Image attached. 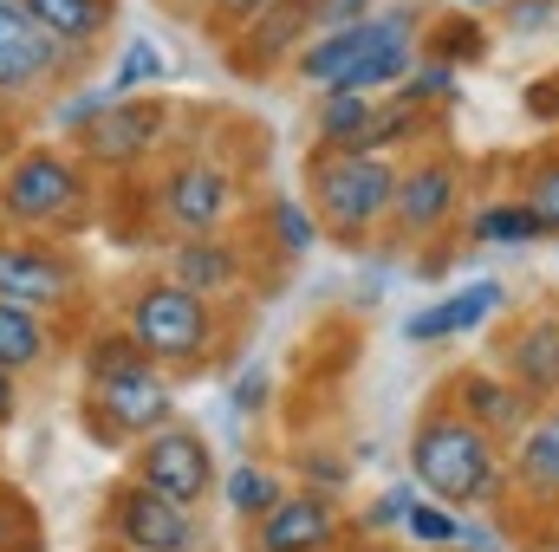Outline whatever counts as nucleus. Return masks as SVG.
I'll use <instances>...</instances> for the list:
<instances>
[{
  "mask_svg": "<svg viewBox=\"0 0 559 552\" xmlns=\"http://www.w3.org/2000/svg\"><path fill=\"white\" fill-rule=\"evenodd\" d=\"M411 481H417L429 501L442 507H468V514H495L508 507L514 494V475H508V442H495L481 422L455 410L449 397L429 404L411 429Z\"/></svg>",
  "mask_w": 559,
  "mask_h": 552,
  "instance_id": "obj_1",
  "label": "nucleus"
},
{
  "mask_svg": "<svg viewBox=\"0 0 559 552\" xmlns=\"http://www.w3.org/2000/svg\"><path fill=\"white\" fill-rule=\"evenodd\" d=\"M79 377H85L79 410L98 442H143L163 422H176V377L143 358L131 332H98L79 351Z\"/></svg>",
  "mask_w": 559,
  "mask_h": 552,
  "instance_id": "obj_2",
  "label": "nucleus"
},
{
  "mask_svg": "<svg viewBox=\"0 0 559 552\" xmlns=\"http://www.w3.org/2000/svg\"><path fill=\"white\" fill-rule=\"evenodd\" d=\"M98 208L92 163L72 143H20L0 163V221L20 235H85Z\"/></svg>",
  "mask_w": 559,
  "mask_h": 552,
  "instance_id": "obj_3",
  "label": "nucleus"
},
{
  "mask_svg": "<svg viewBox=\"0 0 559 552\" xmlns=\"http://www.w3.org/2000/svg\"><path fill=\"white\" fill-rule=\"evenodd\" d=\"M397 156L378 149H306V202L319 215V228L345 248H365L378 228H391V202H397Z\"/></svg>",
  "mask_w": 559,
  "mask_h": 552,
  "instance_id": "obj_4",
  "label": "nucleus"
},
{
  "mask_svg": "<svg viewBox=\"0 0 559 552\" xmlns=\"http://www.w3.org/2000/svg\"><path fill=\"white\" fill-rule=\"evenodd\" d=\"M124 332L138 338V351L150 364H163L169 377H189V371H202V364L215 358V345H222V312H215L202 292L176 286L169 274H150V279H138L131 299H124Z\"/></svg>",
  "mask_w": 559,
  "mask_h": 552,
  "instance_id": "obj_5",
  "label": "nucleus"
},
{
  "mask_svg": "<svg viewBox=\"0 0 559 552\" xmlns=\"http://www.w3.org/2000/svg\"><path fill=\"white\" fill-rule=\"evenodd\" d=\"M92 59H98V52L59 46L20 0L0 7V98H7V105L26 111V105H39V98H59V92H72V85H85Z\"/></svg>",
  "mask_w": 559,
  "mask_h": 552,
  "instance_id": "obj_6",
  "label": "nucleus"
},
{
  "mask_svg": "<svg viewBox=\"0 0 559 552\" xmlns=\"http://www.w3.org/2000/svg\"><path fill=\"white\" fill-rule=\"evenodd\" d=\"M150 208L176 235H228V221L241 208V169H228L215 156H176L150 182Z\"/></svg>",
  "mask_w": 559,
  "mask_h": 552,
  "instance_id": "obj_7",
  "label": "nucleus"
},
{
  "mask_svg": "<svg viewBox=\"0 0 559 552\" xmlns=\"http://www.w3.org/2000/svg\"><path fill=\"white\" fill-rule=\"evenodd\" d=\"M85 299V267L72 248H52L39 235H20L0 221V305H26L46 319H66Z\"/></svg>",
  "mask_w": 559,
  "mask_h": 552,
  "instance_id": "obj_8",
  "label": "nucleus"
},
{
  "mask_svg": "<svg viewBox=\"0 0 559 552\" xmlns=\"http://www.w3.org/2000/svg\"><path fill=\"white\" fill-rule=\"evenodd\" d=\"M169 137H176V105L163 92H143V98H118L98 124H85L72 149L92 169H143L150 156H163Z\"/></svg>",
  "mask_w": 559,
  "mask_h": 552,
  "instance_id": "obj_9",
  "label": "nucleus"
},
{
  "mask_svg": "<svg viewBox=\"0 0 559 552\" xmlns=\"http://www.w3.org/2000/svg\"><path fill=\"white\" fill-rule=\"evenodd\" d=\"M131 481L156 488L176 507H202L222 481H215V448L189 429V422H163L156 435H143L131 455Z\"/></svg>",
  "mask_w": 559,
  "mask_h": 552,
  "instance_id": "obj_10",
  "label": "nucleus"
},
{
  "mask_svg": "<svg viewBox=\"0 0 559 552\" xmlns=\"http://www.w3.org/2000/svg\"><path fill=\"white\" fill-rule=\"evenodd\" d=\"M462 215V163L442 156V149H423L404 163L397 176V202H391V235L411 248V241H436L449 221Z\"/></svg>",
  "mask_w": 559,
  "mask_h": 552,
  "instance_id": "obj_11",
  "label": "nucleus"
},
{
  "mask_svg": "<svg viewBox=\"0 0 559 552\" xmlns=\"http://www.w3.org/2000/svg\"><path fill=\"white\" fill-rule=\"evenodd\" d=\"M105 527H111V540H118L124 552H195L202 547V520H195V507H176V501H163V494L143 488V481L111 488Z\"/></svg>",
  "mask_w": 559,
  "mask_h": 552,
  "instance_id": "obj_12",
  "label": "nucleus"
},
{
  "mask_svg": "<svg viewBox=\"0 0 559 552\" xmlns=\"http://www.w3.org/2000/svg\"><path fill=\"white\" fill-rule=\"evenodd\" d=\"M352 533L338 494H319V488H286L267 520L248 527V552H338Z\"/></svg>",
  "mask_w": 559,
  "mask_h": 552,
  "instance_id": "obj_13",
  "label": "nucleus"
},
{
  "mask_svg": "<svg viewBox=\"0 0 559 552\" xmlns=\"http://www.w3.org/2000/svg\"><path fill=\"white\" fill-rule=\"evenodd\" d=\"M163 274L176 279V286H189V292H202L209 305H222V299L241 292L248 254H241L235 235H176L169 254H163Z\"/></svg>",
  "mask_w": 559,
  "mask_h": 552,
  "instance_id": "obj_14",
  "label": "nucleus"
},
{
  "mask_svg": "<svg viewBox=\"0 0 559 552\" xmlns=\"http://www.w3.org/2000/svg\"><path fill=\"white\" fill-rule=\"evenodd\" d=\"M501 377L540 410L559 404V312H527L508 338H501Z\"/></svg>",
  "mask_w": 559,
  "mask_h": 552,
  "instance_id": "obj_15",
  "label": "nucleus"
},
{
  "mask_svg": "<svg viewBox=\"0 0 559 552\" xmlns=\"http://www.w3.org/2000/svg\"><path fill=\"white\" fill-rule=\"evenodd\" d=\"M312 33H319L312 0H280V7H267L261 20H248V26L228 39V59H235V72L261 79V72H274V65H293Z\"/></svg>",
  "mask_w": 559,
  "mask_h": 552,
  "instance_id": "obj_16",
  "label": "nucleus"
},
{
  "mask_svg": "<svg viewBox=\"0 0 559 552\" xmlns=\"http://www.w3.org/2000/svg\"><path fill=\"white\" fill-rule=\"evenodd\" d=\"M508 475L540 520H559V404H540L534 422L508 442Z\"/></svg>",
  "mask_w": 559,
  "mask_h": 552,
  "instance_id": "obj_17",
  "label": "nucleus"
},
{
  "mask_svg": "<svg viewBox=\"0 0 559 552\" xmlns=\"http://www.w3.org/2000/svg\"><path fill=\"white\" fill-rule=\"evenodd\" d=\"M501 305H508V286H501V279H468V286L436 292L429 305H417V312L404 319V338H411V345H449V338H468V332H481Z\"/></svg>",
  "mask_w": 559,
  "mask_h": 552,
  "instance_id": "obj_18",
  "label": "nucleus"
},
{
  "mask_svg": "<svg viewBox=\"0 0 559 552\" xmlns=\"http://www.w3.org/2000/svg\"><path fill=\"white\" fill-rule=\"evenodd\" d=\"M449 404L468 416V422H481L495 442H514V435L534 422V404H527L501 371H462V377L449 384Z\"/></svg>",
  "mask_w": 559,
  "mask_h": 552,
  "instance_id": "obj_19",
  "label": "nucleus"
},
{
  "mask_svg": "<svg viewBox=\"0 0 559 552\" xmlns=\"http://www.w3.org/2000/svg\"><path fill=\"white\" fill-rule=\"evenodd\" d=\"M371 39H378V13H371V20H358V26L312 33V39L299 46V59H293V79H299L312 98H325V92H338V85H345V72L371 52Z\"/></svg>",
  "mask_w": 559,
  "mask_h": 552,
  "instance_id": "obj_20",
  "label": "nucleus"
},
{
  "mask_svg": "<svg viewBox=\"0 0 559 552\" xmlns=\"http://www.w3.org/2000/svg\"><path fill=\"white\" fill-rule=\"evenodd\" d=\"M52 351H59V319L26 312V305H0V371H7V377L46 371Z\"/></svg>",
  "mask_w": 559,
  "mask_h": 552,
  "instance_id": "obj_21",
  "label": "nucleus"
},
{
  "mask_svg": "<svg viewBox=\"0 0 559 552\" xmlns=\"http://www.w3.org/2000/svg\"><path fill=\"white\" fill-rule=\"evenodd\" d=\"M20 7L72 52H98L111 33V13H118V0H20Z\"/></svg>",
  "mask_w": 559,
  "mask_h": 552,
  "instance_id": "obj_22",
  "label": "nucleus"
},
{
  "mask_svg": "<svg viewBox=\"0 0 559 552\" xmlns=\"http://www.w3.org/2000/svg\"><path fill=\"white\" fill-rule=\"evenodd\" d=\"M280 501H286V481H280V468L267 461H235L228 475H222V507L235 514V520H267Z\"/></svg>",
  "mask_w": 559,
  "mask_h": 552,
  "instance_id": "obj_23",
  "label": "nucleus"
},
{
  "mask_svg": "<svg viewBox=\"0 0 559 552\" xmlns=\"http://www.w3.org/2000/svg\"><path fill=\"white\" fill-rule=\"evenodd\" d=\"M371 111H378V98H365V92H325V98H312V131L325 143V149H358L365 131H371Z\"/></svg>",
  "mask_w": 559,
  "mask_h": 552,
  "instance_id": "obj_24",
  "label": "nucleus"
},
{
  "mask_svg": "<svg viewBox=\"0 0 559 552\" xmlns=\"http://www.w3.org/2000/svg\"><path fill=\"white\" fill-rule=\"evenodd\" d=\"M169 79H176V65H169V52H163L150 33H131V39L118 46V59H111V92H118V98L163 92Z\"/></svg>",
  "mask_w": 559,
  "mask_h": 552,
  "instance_id": "obj_25",
  "label": "nucleus"
},
{
  "mask_svg": "<svg viewBox=\"0 0 559 552\" xmlns=\"http://www.w3.org/2000/svg\"><path fill=\"white\" fill-rule=\"evenodd\" d=\"M468 235H475L481 248H534V241H547V228L534 221V208H527L521 195L481 202V208L468 215Z\"/></svg>",
  "mask_w": 559,
  "mask_h": 552,
  "instance_id": "obj_26",
  "label": "nucleus"
},
{
  "mask_svg": "<svg viewBox=\"0 0 559 552\" xmlns=\"http://www.w3.org/2000/svg\"><path fill=\"white\" fill-rule=\"evenodd\" d=\"M429 137V111L411 105V98H397V92H384L378 98V111H371V131L358 149H378V156H397V149H411V143Z\"/></svg>",
  "mask_w": 559,
  "mask_h": 552,
  "instance_id": "obj_27",
  "label": "nucleus"
},
{
  "mask_svg": "<svg viewBox=\"0 0 559 552\" xmlns=\"http://www.w3.org/2000/svg\"><path fill=\"white\" fill-rule=\"evenodd\" d=\"M118 105V92H111V79H98V85H72V92H59V98H46V131L52 137H79L85 124H98L105 111Z\"/></svg>",
  "mask_w": 559,
  "mask_h": 552,
  "instance_id": "obj_28",
  "label": "nucleus"
},
{
  "mask_svg": "<svg viewBox=\"0 0 559 552\" xmlns=\"http://www.w3.org/2000/svg\"><path fill=\"white\" fill-rule=\"evenodd\" d=\"M319 215H312V202L306 195H267V241H274L286 261H299V254H312L319 248Z\"/></svg>",
  "mask_w": 559,
  "mask_h": 552,
  "instance_id": "obj_29",
  "label": "nucleus"
},
{
  "mask_svg": "<svg viewBox=\"0 0 559 552\" xmlns=\"http://www.w3.org/2000/svg\"><path fill=\"white\" fill-rule=\"evenodd\" d=\"M488 46H495V33L481 26V13H449L436 33H429V59H442V65H481L488 59Z\"/></svg>",
  "mask_w": 559,
  "mask_h": 552,
  "instance_id": "obj_30",
  "label": "nucleus"
},
{
  "mask_svg": "<svg viewBox=\"0 0 559 552\" xmlns=\"http://www.w3.org/2000/svg\"><path fill=\"white\" fill-rule=\"evenodd\" d=\"M521 202L534 208V221L559 241V149H540L534 163H521Z\"/></svg>",
  "mask_w": 559,
  "mask_h": 552,
  "instance_id": "obj_31",
  "label": "nucleus"
},
{
  "mask_svg": "<svg viewBox=\"0 0 559 552\" xmlns=\"http://www.w3.org/2000/svg\"><path fill=\"white\" fill-rule=\"evenodd\" d=\"M404 540H417L423 552H455L462 540V514L455 507H442V501H411V514H404Z\"/></svg>",
  "mask_w": 559,
  "mask_h": 552,
  "instance_id": "obj_32",
  "label": "nucleus"
},
{
  "mask_svg": "<svg viewBox=\"0 0 559 552\" xmlns=\"http://www.w3.org/2000/svg\"><path fill=\"white\" fill-rule=\"evenodd\" d=\"M455 79H462L455 65H442V59H417V65H411V79L397 85V98H411V105H423V111L455 105V98H462V85H455Z\"/></svg>",
  "mask_w": 559,
  "mask_h": 552,
  "instance_id": "obj_33",
  "label": "nucleus"
},
{
  "mask_svg": "<svg viewBox=\"0 0 559 552\" xmlns=\"http://www.w3.org/2000/svg\"><path fill=\"white\" fill-rule=\"evenodd\" d=\"M411 501H417V488H384L365 514H358V527H365V540H384V533H404V514H411Z\"/></svg>",
  "mask_w": 559,
  "mask_h": 552,
  "instance_id": "obj_34",
  "label": "nucleus"
},
{
  "mask_svg": "<svg viewBox=\"0 0 559 552\" xmlns=\"http://www.w3.org/2000/svg\"><path fill=\"white\" fill-rule=\"evenodd\" d=\"M554 26H559V0H508L501 7V33H514V39H540Z\"/></svg>",
  "mask_w": 559,
  "mask_h": 552,
  "instance_id": "obj_35",
  "label": "nucleus"
},
{
  "mask_svg": "<svg viewBox=\"0 0 559 552\" xmlns=\"http://www.w3.org/2000/svg\"><path fill=\"white\" fill-rule=\"evenodd\" d=\"M33 533H39V520L26 507V494L20 488H0V552H20Z\"/></svg>",
  "mask_w": 559,
  "mask_h": 552,
  "instance_id": "obj_36",
  "label": "nucleus"
},
{
  "mask_svg": "<svg viewBox=\"0 0 559 552\" xmlns=\"http://www.w3.org/2000/svg\"><path fill=\"white\" fill-rule=\"evenodd\" d=\"M228 404H235V416H267V404H274V371H267V364H248V371L235 377Z\"/></svg>",
  "mask_w": 559,
  "mask_h": 552,
  "instance_id": "obj_37",
  "label": "nucleus"
},
{
  "mask_svg": "<svg viewBox=\"0 0 559 552\" xmlns=\"http://www.w3.org/2000/svg\"><path fill=\"white\" fill-rule=\"evenodd\" d=\"M299 475H306V488H319V494H345V481H352V468L332 455V448H299Z\"/></svg>",
  "mask_w": 559,
  "mask_h": 552,
  "instance_id": "obj_38",
  "label": "nucleus"
},
{
  "mask_svg": "<svg viewBox=\"0 0 559 552\" xmlns=\"http://www.w3.org/2000/svg\"><path fill=\"white\" fill-rule=\"evenodd\" d=\"M267 7H280V0H215V7H209V26H215L222 39H235V33H241L248 20H261Z\"/></svg>",
  "mask_w": 559,
  "mask_h": 552,
  "instance_id": "obj_39",
  "label": "nucleus"
},
{
  "mask_svg": "<svg viewBox=\"0 0 559 552\" xmlns=\"http://www.w3.org/2000/svg\"><path fill=\"white\" fill-rule=\"evenodd\" d=\"M521 111L534 118V124H559V65L547 79H534L527 92H521Z\"/></svg>",
  "mask_w": 559,
  "mask_h": 552,
  "instance_id": "obj_40",
  "label": "nucleus"
},
{
  "mask_svg": "<svg viewBox=\"0 0 559 552\" xmlns=\"http://www.w3.org/2000/svg\"><path fill=\"white\" fill-rule=\"evenodd\" d=\"M371 13H378V0H312L319 33H332V26H358V20H371Z\"/></svg>",
  "mask_w": 559,
  "mask_h": 552,
  "instance_id": "obj_41",
  "label": "nucleus"
},
{
  "mask_svg": "<svg viewBox=\"0 0 559 552\" xmlns=\"http://www.w3.org/2000/svg\"><path fill=\"white\" fill-rule=\"evenodd\" d=\"M455 547H462V552H501V533H495V520H488V514H468Z\"/></svg>",
  "mask_w": 559,
  "mask_h": 552,
  "instance_id": "obj_42",
  "label": "nucleus"
},
{
  "mask_svg": "<svg viewBox=\"0 0 559 552\" xmlns=\"http://www.w3.org/2000/svg\"><path fill=\"white\" fill-rule=\"evenodd\" d=\"M13 149H20V105H7V98H0V163H7Z\"/></svg>",
  "mask_w": 559,
  "mask_h": 552,
  "instance_id": "obj_43",
  "label": "nucleus"
},
{
  "mask_svg": "<svg viewBox=\"0 0 559 552\" xmlns=\"http://www.w3.org/2000/svg\"><path fill=\"white\" fill-rule=\"evenodd\" d=\"M13 416H20V377L0 371V429H13Z\"/></svg>",
  "mask_w": 559,
  "mask_h": 552,
  "instance_id": "obj_44",
  "label": "nucleus"
},
{
  "mask_svg": "<svg viewBox=\"0 0 559 552\" xmlns=\"http://www.w3.org/2000/svg\"><path fill=\"white\" fill-rule=\"evenodd\" d=\"M449 7H455V13H501L508 0H449Z\"/></svg>",
  "mask_w": 559,
  "mask_h": 552,
  "instance_id": "obj_45",
  "label": "nucleus"
},
{
  "mask_svg": "<svg viewBox=\"0 0 559 552\" xmlns=\"http://www.w3.org/2000/svg\"><path fill=\"white\" fill-rule=\"evenodd\" d=\"M338 552H397V547H391V540H345Z\"/></svg>",
  "mask_w": 559,
  "mask_h": 552,
  "instance_id": "obj_46",
  "label": "nucleus"
},
{
  "mask_svg": "<svg viewBox=\"0 0 559 552\" xmlns=\"http://www.w3.org/2000/svg\"><path fill=\"white\" fill-rule=\"evenodd\" d=\"M540 552H559V520H547V533H540Z\"/></svg>",
  "mask_w": 559,
  "mask_h": 552,
  "instance_id": "obj_47",
  "label": "nucleus"
},
{
  "mask_svg": "<svg viewBox=\"0 0 559 552\" xmlns=\"http://www.w3.org/2000/svg\"><path fill=\"white\" fill-rule=\"evenodd\" d=\"M189 7H202V13H209V7H215V0H189Z\"/></svg>",
  "mask_w": 559,
  "mask_h": 552,
  "instance_id": "obj_48",
  "label": "nucleus"
},
{
  "mask_svg": "<svg viewBox=\"0 0 559 552\" xmlns=\"http://www.w3.org/2000/svg\"><path fill=\"white\" fill-rule=\"evenodd\" d=\"M0 7H7V0H0Z\"/></svg>",
  "mask_w": 559,
  "mask_h": 552,
  "instance_id": "obj_49",
  "label": "nucleus"
},
{
  "mask_svg": "<svg viewBox=\"0 0 559 552\" xmlns=\"http://www.w3.org/2000/svg\"><path fill=\"white\" fill-rule=\"evenodd\" d=\"M118 552H124V547H118Z\"/></svg>",
  "mask_w": 559,
  "mask_h": 552,
  "instance_id": "obj_50",
  "label": "nucleus"
},
{
  "mask_svg": "<svg viewBox=\"0 0 559 552\" xmlns=\"http://www.w3.org/2000/svg\"><path fill=\"white\" fill-rule=\"evenodd\" d=\"M554 312H559V305H554Z\"/></svg>",
  "mask_w": 559,
  "mask_h": 552,
  "instance_id": "obj_51",
  "label": "nucleus"
}]
</instances>
